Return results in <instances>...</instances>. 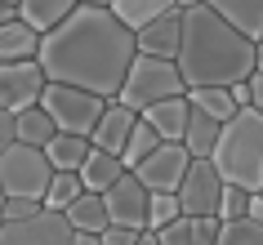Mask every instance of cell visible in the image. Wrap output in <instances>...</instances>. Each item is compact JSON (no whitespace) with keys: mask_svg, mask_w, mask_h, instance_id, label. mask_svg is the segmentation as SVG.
<instances>
[{"mask_svg":"<svg viewBox=\"0 0 263 245\" xmlns=\"http://www.w3.org/2000/svg\"><path fill=\"white\" fill-rule=\"evenodd\" d=\"M187 103H192L196 111H205V116H214V121H232L236 111V103H232V94L223 89V85H201V89H187Z\"/></svg>","mask_w":263,"mask_h":245,"instance_id":"obj_24","label":"cell"},{"mask_svg":"<svg viewBox=\"0 0 263 245\" xmlns=\"http://www.w3.org/2000/svg\"><path fill=\"white\" fill-rule=\"evenodd\" d=\"M228 94H232V103H236V107H250V81L228 85Z\"/></svg>","mask_w":263,"mask_h":245,"instance_id":"obj_34","label":"cell"},{"mask_svg":"<svg viewBox=\"0 0 263 245\" xmlns=\"http://www.w3.org/2000/svg\"><path fill=\"white\" fill-rule=\"evenodd\" d=\"M98 241H103V245H134V241H139V228H121V223H107V228L98 232Z\"/></svg>","mask_w":263,"mask_h":245,"instance_id":"obj_31","label":"cell"},{"mask_svg":"<svg viewBox=\"0 0 263 245\" xmlns=\"http://www.w3.org/2000/svg\"><path fill=\"white\" fill-rule=\"evenodd\" d=\"M139 116L152 125V129L165 138V143H183V129H187L192 103H187V94H179V98H161V103H152V107H143Z\"/></svg>","mask_w":263,"mask_h":245,"instance_id":"obj_14","label":"cell"},{"mask_svg":"<svg viewBox=\"0 0 263 245\" xmlns=\"http://www.w3.org/2000/svg\"><path fill=\"white\" fill-rule=\"evenodd\" d=\"M71 245H103L98 232H71Z\"/></svg>","mask_w":263,"mask_h":245,"instance_id":"obj_36","label":"cell"},{"mask_svg":"<svg viewBox=\"0 0 263 245\" xmlns=\"http://www.w3.org/2000/svg\"><path fill=\"white\" fill-rule=\"evenodd\" d=\"M187 165H192V152L183 147V143H161V147H156L152 156H143L129 174H139V183L147 192H179Z\"/></svg>","mask_w":263,"mask_h":245,"instance_id":"obj_10","label":"cell"},{"mask_svg":"<svg viewBox=\"0 0 263 245\" xmlns=\"http://www.w3.org/2000/svg\"><path fill=\"white\" fill-rule=\"evenodd\" d=\"M81 5H111V0H81Z\"/></svg>","mask_w":263,"mask_h":245,"instance_id":"obj_40","label":"cell"},{"mask_svg":"<svg viewBox=\"0 0 263 245\" xmlns=\"http://www.w3.org/2000/svg\"><path fill=\"white\" fill-rule=\"evenodd\" d=\"M49 178H54V165H49L45 147L9 143V147L0 152V183H5V196H36V201H45Z\"/></svg>","mask_w":263,"mask_h":245,"instance_id":"obj_6","label":"cell"},{"mask_svg":"<svg viewBox=\"0 0 263 245\" xmlns=\"http://www.w3.org/2000/svg\"><path fill=\"white\" fill-rule=\"evenodd\" d=\"M246 218H250V223H263V192H250V205H246Z\"/></svg>","mask_w":263,"mask_h":245,"instance_id":"obj_35","label":"cell"},{"mask_svg":"<svg viewBox=\"0 0 263 245\" xmlns=\"http://www.w3.org/2000/svg\"><path fill=\"white\" fill-rule=\"evenodd\" d=\"M107 103L111 98H98V94H89V89L58 85V81H49L45 94H41V107L49 111V121H54L58 134H81V138L94 134V125H98V116H103Z\"/></svg>","mask_w":263,"mask_h":245,"instance_id":"obj_5","label":"cell"},{"mask_svg":"<svg viewBox=\"0 0 263 245\" xmlns=\"http://www.w3.org/2000/svg\"><path fill=\"white\" fill-rule=\"evenodd\" d=\"M210 161L219 165L223 183H236L246 192H263V111L241 107L232 121H223Z\"/></svg>","mask_w":263,"mask_h":245,"instance_id":"obj_3","label":"cell"},{"mask_svg":"<svg viewBox=\"0 0 263 245\" xmlns=\"http://www.w3.org/2000/svg\"><path fill=\"white\" fill-rule=\"evenodd\" d=\"M134 245H161V236H156L152 228H143V232H139V241H134Z\"/></svg>","mask_w":263,"mask_h":245,"instance_id":"obj_37","label":"cell"},{"mask_svg":"<svg viewBox=\"0 0 263 245\" xmlns=\"http://www.w3.org/2000/svg\"><path fill=\"white\" fill-rule=\"evenodd\" d=\"M45 67L36 63V58H18V63H0V107H9L18 116V111H27L41 103L45 94Z\"/></svg>","mask_w":263,"mask_h":245,"instance_id":"obj_8","label":"cell"},{"mask_svg":"<svg viewBox=\"0 0 263 245\" xmlns=\"http://www.w3.org/2000/svg\"><path fill=\"white\" fill-rule=\"evenodd\" d=\"M134 121H139V111H129L125 103H116V98H111L107 107H103V116H98V125H94V134H89V143H94V147H103V152H116V156H121L125 143H129V129H134Z\"/></svg>","mask_w":263,"mask_h":245,"instance_id":"obj_13","label":"cell"},{"mask_svg":"<svg viewBox=\"0 0 263 245\" xmlns=\"http://www.w3.org/2000/svg\"><path fill=\"white\" fill-rule=\"evenodd\" d=\"M9 143H14V111L0 107V152L9 147Z\"/></svg>","mask_w":263,"mask_h":245,"instance_id":"obj_32","label":"cell"},{"mask_svg":"<svg viewBox=\"0 0 263 245\" xmlns=\"http://www.w3.org/2000/svg\"><path fill=\"white\" fill-rule=\"evenodd\" d=\"M179 214H183L179 192H147V228H165Z\"/></svg>","mask_w":263,"mask_h":245,"instance_id":"obj_28","label":"cell"},{"mask_svg":"<svg viewBox=\"0 0 263 245\" xmlns=\"http://www.w3.org/2000/svg\"><path fill=\"white\" fill-rule=\"evenodd\" d=\"M81 192H85V183H81L76 169H54L49 187H45V210H67Z\"/></svg>","mask_w":263,"mask_h":245,"instance_id":"obj_26","label":"cell"},{"mask_svg":"<svg viewBox=\"0 0 263 245\" xmlns=\"http://www.w3.org/2000/svg\"><path fill=\"white\" fill-rule=\"evenodd\" d=\"M36 49H41V31L27 27L23 18H14V23H5V27H0V63L36 58Z\"/></svg>","mask_w":263,"mask_h":245,"instance_id":"obj_18","label":"cell"},{"mask_svg":"<svg viewBox=\"0 0 263 245\" xmlns=\"http://www.w3.org/2000/svg\"><path fill=\"white\" fill-rule=\"evenodd\" d=\"M205 5L223 23H232L241 36H250V41L263 36V0H205Z\"/></svg>","mask_w":263,"mask_h":245,"instance_id":"obj_15","label":"cell"},{"mask_svg":"<svg viewBox=\"0 0 263 245\" xmlns=\"http://www.w3.org/2000/svg\"><path fill=\"white\" fill-rule=\"evenodd\" d=\"M179 5H196V0H179Z\"/></svg>","mask_w":263,"mask_h":245,"instance_id":"obj_43","label":"cell"},{"mask_svg":"<svg viewBox=\"0 0 263 245\" xmlns=\"http://www.w3.org/2000/svg\"><path fill=\"white\" fill-rule=\"evenodd\" d=\"M41 210H45V201H36V196H5V205H0L5 218H31Z\"/></svg>","mask_w":263,"mask_h":245,"instance_id":"obj_30","label":"cell"},{"mask_svg":"<svg viewBox=\"0 0 263 245\" xmlns=\"http://www.w3.org/2000/svg\"><path fill=\"white\" fill-rule=\"evenodd\" d=\"M103 205H107V223H121V228H147V187L139 183V174L125 169L107 192H103Z\"/></svg>","mask_w":263,"mask_h":245,"instance_id":"obj_11","label":"cell"},{"mask_svg":"<svg viewBox=\"0 0 263 245\" xmlns=\"http://www.w3.org/2000/svg\"><path fill=\"white\" fill-rule=\"evenodd\" d=\"M89 147H94V143L81 138V134H54L45 143V156H49L54 169H81L85 156H89Z\"/></svg>","mask_w":263,"mask_h":245,"instance_id":"obj_22","label":"cell"},{"mask_svg":"<svg viewBox=\"0 0 263 245\" xmlns=\"http://www.w3.org/2000/svg\"><path fill=\"white\" fill-rule=\"evenodd\" d=\"M107 9L121 18L129 31H139V27H147L152 18L170 14V9H183V5H179V0H111Z\"/></svg>","mask_w":263,"mask_h":245,"instance_id":"obj_19","label":"cell"},{"mask_svg":"<svg viewBox=\"0 0 263 245\" xmlns=\"http://www.w3.org/2000/svg\"><path fill=\"white\" fill-rule=\"evenodd\" d=\"M0 223H5V214H0Z\"/></svg>","mask_w":263,"mask_h":245,"instance_id":"obj_44","label":"cell"},{"mask_svg":"<svg viewBox=\"0 0 263 245\" xmlns=\"http://www.w3.org/2000/svg\"><path fill=\"white\" fill-rule=\"evenodd\" d=\"M76 5H81V0H18V18L45 36V31H54Z\"/></svg>","mask_w":263,"mask_h":245,"instance_id":"obj_17","label":"cell"},{"mask_svg":"<svg viewBox=\"0 0 263 245\" xmlns=\"http://www.w3.org/2000/svg\"><path fill=\"white\" fill-rule=\"evenodd\" d=\"M0 205H5V183H0Z\"/></svg>","mask_w":263,"mask_h":245,"instance_id":"obj_41","label":"cell"},{"mask_svg":"<svg viewBox=\"0 0 263 245\" xmlns=\"http://www.w3.org/2000/svg\"><path fill=\"white\" fill-rule=\"evenodd\" d=\"M179 94H187V85H183L174 58L134 54V63H129V71H125V85H121V94H116V103H125L129 111H143V107H152V103H161V98H179Z\"/></svg>","mask_w":263,"mask_h":245,"instance_id":"obj_4","label":"cell"},{"mask_svg":"<svg viewBox=\"0 0 263 245\" xmlns=\"http://www.w3.org/2000/svg\"><path fill=\"white\" fill-rule=\"evenodd\" d=\"M54 134H58V129H54V121H49V111H45L41 103L14 116V143H27V147H45V143H49Z\"/></svg>","mask_w":263,"mask_h":245,"instance_id":"obj_21","label":"cell"},{"mask_svg":"<svg viewBox=\"0 0 263 245\" xmlns=\"http://www.w3.org/2000/svg\"><path fill=\"white\" fill-rule=\"evenodd\" d=\"M161 143H165V138H161L152 125L139 116V121H134V129H129V143H125V152H121V165H125V169H134V165H139L143 156H152Z\"/></svg>","mask_w":263,"mask_h":245,"instance_id":"obj_25","label":"cell"},{"mask_svg":"<svg viewBox=\"0 0 263 245\" xmlns=\"http://www.w3.org/2000/svg\"><path fill=\"white\" fill-rule=\"evenodd\" d=\"M134 54H139L134 31L107 5H76L54 31L41 36L36 63L45 67V81L76 85L98 98H116Z\"/></svg>","mask_w":263,"mask_h":245,"instance_id":"obj_1","label":"cell"},{"mask_svg":"<svg viewBox=\"0 0 263 245\" xmlns=\"http://www.w3.org/2000/svg\"><path fill=\"white\" fill-rule=\"evenodd\" d=\"M214 245H263V223H250V218H228L219 228V241Z\"/></svg>","mask_w":263,"mask_h":245,"instance_id":"obj_27","label":"cell"},{"mask_svg":"<svg viewBox=\"0 0 263 245\" xmlns=\"http://www.w3.org/2000/svg\"><path fill=\"white\" fill-rule=\"evenodd\" d=\"M219 129H223V121H214V116H205V111L192 107L187 129H183V147L192 152V156H210V152H214V143H219Z\"/></svg>","mask_w":263,"mask_h":245,"instance_id":"obj_23","label":"cell"},{"mask_svg":"<svg viewBox=\"0 0 263 245\" xmlns=\"http://www.w3.org/2000/svg\"><path fill=\"white\" fill-rule=\"evenodd\" d=\"M81 174V183H85V192H107L116 178L125 174V165H121V156L116 152H103V147H89V156H85V165L76 169Z\"/></svg>","mask_w":263,"mask_h":245,"instance_id":"obj_16","label":"cell"},{"mask_svg":"<svg viewBox=\"0 0 263 245\" xmlns=\"http://www.w3.org/2000/svg\"><path fill=\"white\" fill-rule=\"evenodd\" d=\"M71 223L63 210H41L31 218H5L0 245H71Z\"/></svg>","mask_w":263,"mask_h":245,"instance_id":"obj_7","label":"cell"},{"mask_svg":"<svg viewBox=\"0 0 263 245\" xmlns=\"http://www.w3.org/2000/svg\"><path fill=\"white\" fill-rule=\"evenodd\" d=\"M18 18V5H0V27H5V23H14Z\"/></svg>","mask_w":263,"mask_h":245,"instance_id":"obj_38","label":"cell"},{"mask_svg":"<svg viewBox=\"0 0 263 245\" xmlns=\"http://www.w3.org/2000/svg\"><path fill=\"white\" fill-rule=\"evenodd\" d=\"M254 71H263V36L254 41Z\"/></svg>","mask_w":263,"mask_h":245,"instance_id":"obj_39","label":"cell"},{"mask_svg":"<svg viewBox=\"0 0 263 245\" xmlns=\"http://www.w3.org/2000/svg\"><path fill=\"white\" fill-rule=\"evenodd\" d=\"M246 205H250V192L236 187V183H223V196H219V218H246Z\"/></svg>","mask_w":263,"mask_h":245,"instance_id":"obj_29","label":"cell"},{"mask_svg":"<svg viewBox=\"0 0 263 245\" xmlns=\"http://www.w3.org/2000/svg\"><path fill=\"white\" fill-rule=\"evenodd\" d=\"M250 107L263 111V71H250Z\"/></svg>","mask_w":263,"mask_h":245,"instance_id":"obj_33","label":"cell"},{"mask_svg":"<svg viewBox=\"0 0 263 245\" xmlns=\"http://www.w3.org/2000/svg\"><path fill=\"white\" fill-rule=\"evenodd\" d=\"M179 76L187 89H201V85H236L250 81L254 71V41L241 36L232 23H223L205 0L196 5H183V41H179Z\"/></svg>","mask_w":263,"mask_h":245,"instance_id":"obj_2","label":"cell"},{"mask_svg":"<svg viewBox=\"0 0 263 245\" xmlns=\"http://www.w3.org/2000/svg\"><path fill=\"white\" fill-rule=\"evenodd\" d=\"M0 5H18V0H0Z\"/></svg>","mask_w":263,"mask_h":245,"instance_id":"obj_42","label":"cell"},{"mask_svg":"<svg viewBox=\"0 0 263 245\" xmlns=\"http://www.w3.org/2000/svg\"><path fill=\"white\" fill-rule=\"evenodd\" d=\"M219 196H223V174L210 156H192L187 174L179 183V205L183 214H219Z\"/></svg>","mask_w":263,"mask_h":245,"instance_id":"obj_9","label":"cell"},{"mask_svg":"<svg viewBox=\"0 0 263 245\" xmlns=\"http://www.w3.org/2000/svg\"><path fill=\"white\" fill-rule=\"evenodd\" d=\"M179 41H183V9H170V14L152 18L147 27L134 31L139 54H152V58H174L179 54Z\"/></svg>","mask_w":263,"mask_h":245,"instance_id":"obj_12","label":"cell"},{"mask_svg":"<svg viewBox=\"0 0 263 245\" xmlns=\"http://www.w3.org/2000/svg\"><path fill=\"white\" fill-rule=\"evenodd\" d=\"M67 214V223L76 232H103L107 228V205H103V192H81L76 201L63 210Z\"/></svg>","mask_w":263,"mask_h":245,"instance_id":"obj_20","label":"cell"}]
</instances>
